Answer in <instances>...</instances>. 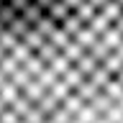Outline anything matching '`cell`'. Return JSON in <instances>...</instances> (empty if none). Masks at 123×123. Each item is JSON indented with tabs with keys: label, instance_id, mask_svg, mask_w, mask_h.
I'll return each mask as SVG.
<instances>
[{
	"label": "cell",
	"instance_id": "6da1fadb",
	"mask_svg": "<svg viewBox=\"0 0 123 123\" xmlns=\"http://www.w3.org/2000/svg\"><path fill=\"white\" fill-rule=\"evenodd\" d=\"M36 85L26 123H123V0L69 36Z\"/></svg>",
	"mask_w": 123,
	"mask_h": 123
}]
</instances>
